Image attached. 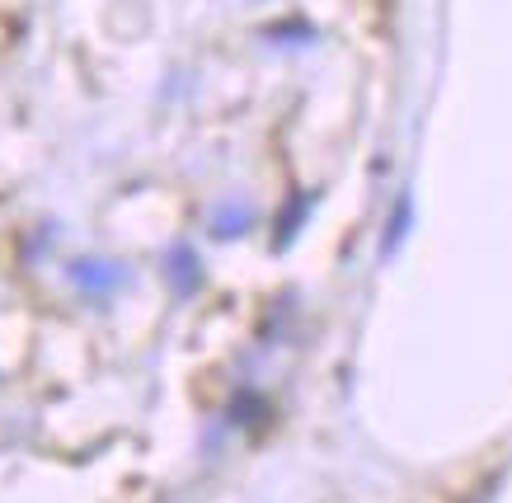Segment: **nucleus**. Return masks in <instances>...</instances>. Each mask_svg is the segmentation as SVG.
<instances>
[{"instance_id":"nucleus-1","label":"nucleus","mask_w":512,"mask_h":503,"mask_svg":"<svg viewBox=\"0 0 512 503\" xmlns=\"http://www.w3.org/2000/svg\"><path fill=\"white\" fill-rule=\"evenodd\" d=\"M71 278H76V287L94 292V297H104V292H118V287L127 283L123 268H118V264H99V259H80V264L71 268Z\"/></svg>"},{"instance_id":"nucleus-2","label":"nucleus","mask_w":512,"mask_h":503,"mask_svg":"<svg viewBox=\"0 0 512 503\" xmlns=\"http://www.w3.org/2000/svg\"><path fill=\"white\" fill-rule=\"evenodd\" d=\"M409 231H414V193H400V198H395V212H390V221H386L381 259H390V254H400V245L409 240Z\"/></svg>"},{"instance_id":"nucleus-3","label":"nucleus","mask_w":512,"mask_h":503,"mask_svg":"<svg viewBox=\"0 0 512 503\" xmlns=\"http://www.w3.org/2000/svg\"><path fill=\"white\" fill-rule=\"evenodd\" d=\"M170 259H174V268H179V273H174V287H179V292H193V287H198V259L188 250H174Z\"/></svg>"},{"instance_id":"nucleus-4","label":"nucleus","mask_w":512,"mask_h":503,"mask_svg":"<svg viewBox=\"0 0 512 503\" xmlns=\"http://www.w3.org/2000/svg\"><path fill=\"white\" fill-rule=\"evenodd\" d=\"M245 226H249V212L231 207V212H221V217H217V236H221V240H231L235 231H245Z\"/></svg>"}]
</instances>
